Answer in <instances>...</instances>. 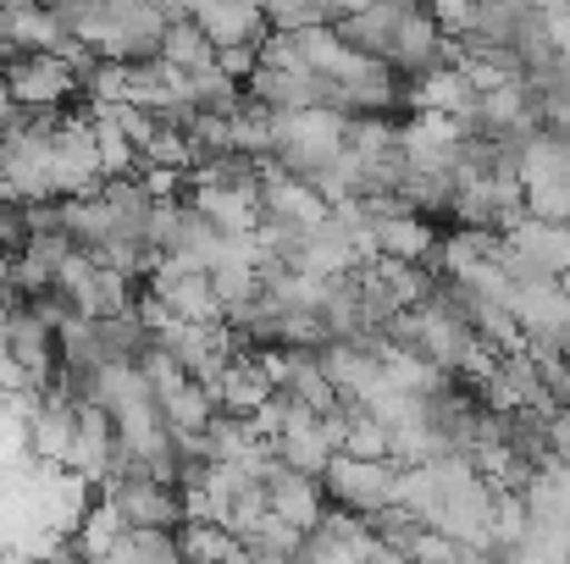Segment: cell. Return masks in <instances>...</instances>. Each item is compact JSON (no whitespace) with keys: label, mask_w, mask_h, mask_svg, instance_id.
Segmentation results:
<instances>
[{"label":"cell","mask_w":570,"mask_h":564,"mask_svg":"<svg viewBox=\"0 0 570 564\" xmlns=\"http://www.w3.org/2000/svg\"><path fill=\"white\" fill-rule=\"evenodd\" d=\"M327 487L350 509H382V504H393V476L382 471L377 459H355V454L333 459L327 465Z\"/></svg>","instance_id":"1"}]
</instances>
